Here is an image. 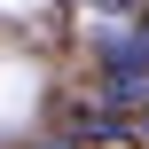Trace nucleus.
<instances>
[{"label":"nucleus","mask_w":149,"mask_h":149,"mask_svg":"<svg viewBox=\"0 0 149 149\" xmlns=\"http://www.w3.org/2000/svg\"><path fill=\"white\" fill-rule=\"evenodd\" d=\"M134 141H149V110H134Z\"/></svg>","instance_id":"nucleus-3"},{"label":"nucleus","mask_w":149,"mask_h":149,"mask_svg":"<svg viewBox=\"0 0 149 149\" xmlns=\"http://www.w3.org/2000/svg\"><path fill=\"white\" fill-rule=\"evenodd\" d=\"M94 94L110 102V110H149V31H141V16H126V31L102 47V79H94Z\"/></svg>","instance_id":"nucleus-1"},{"label":"nucleus","mask_w":149,"mask_h":149,"mask_svg":"<svg viewBox=\"0 0 149 149\" xmlns=\"http://www.w3.org/2000/svg\"><path fill=\"white\" fill-rule=\"evenodd\" d=\"M94 8H118V16H134V8H141V0H94Z\"/></svg>","instance_id":"nucleus-2"}]
</instances>
